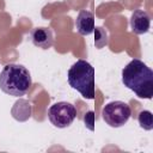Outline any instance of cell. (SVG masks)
<instances>
[{
    "instance_id": "obj_10",
    "label": "cell",
    "mask_w": 153,
    "mask_h": 153,
    "mask_svg": "<svg viewBox=\"0 0 153 153\" xmlns=\"http://www.w3.org/2000/svg\"><path fill=\"white\" fill-rule=\"evenodd\" d=\"M137 121L141 128H143L145 130H152L153 129V116L152 112L148 110H142L139 116H137Z\"/></svg>"
},
{
    "instance_id": "obj_12",
    "label": "cell",
    "mask_w": 153,
    "mask_h": 153,
    "mask_svg": "<svg viewBox=\"0 0 153 153\" xmlns=\"http://www.w3.org/2000/svg\"><path fill=\"white\" fill-rule=\"evenodd\" d=\"M93 118H94V115H93V111H88L86 115H85V126L88 128V129H91V130H93L94 128H93Z\"/></svg>"
},
{
    "instance_id": "obj_4",
    "label": "cell",
    "mask_w": 153,
    "mask_h": 153,
    "mask_svg": "<svg viewBox=\"0 0 153 153\" xmlns=\"http://www.w3.org/2000/svg\"><path fill=\"white\" fill-rule=\"evenodd\" d=\"M102 115L106 124L112 128H120L128 122L131 115V110L127 103L121 100H114L108 103L103 108Z\"/></svg>"
},
{
    "instance_id": "obj_9",
    "label": "cell",
    "mask_w": 153,
    "mask_h": 153,
    "mask_svg": "<svg viewBox=\"0 0 153 153\" xmlns=\"http://www.w3.org/2000/svg\"><path fill=\"white\" fill-rule=\"evenodd\" d=\"M12 115L18 121H25L31 116V104L25 99H19L12 108Z\"/></svg>"
},
{
    "instance_id": "obj_2",
    "label": "cell",
    "mask_w": 153,
    "mask_h": 153,
    "mask_svg": "<svg viewBox=\"0 0 153 153\" xmlns=\"http://www.w3.org/2000/svg\"><path fill=\"white\" fill-rule=\"evenodd\" d=\"M32 84L31 74L23 65L10 63L0 72V88L6 94L22 97L27 93Z\"/></svg>"
},
{
    "instance_id": "obj_5",
    "label": "cell",
    "mask_w": 153,
    "mask_h": 153,
    "mask_svg": "<svg viewBox=\"0 0 153 153\" xmlns=\"http://www.w3.org/2000/svg\"><path fill=\"white\" fill-rule=\"evenodd\" d=\"M76 117V109L67 102H57L48 109V118L56 128L69 127Z\"/></svg>"
},
{
    "instance_id": "obj_8",
    "label": "cell",
    "mask_w": 153,
    "mask_h": 153,
    "mask_svg": "<svg viewBox=\"0 0 153 153\" xmlns=\"http://www.w3.org/2000/svg\"><path fill=\"white\" fill-rule=\"evenodd\" d=\"M32 43L41 49H49L53 45L54 36L49 27H36L31 32Z\"/></svg>"
},
{
    "instance_id": "obj_6",
    "label": "cell",
    "mask_w": 153,
    "mask_h": 153,
    "mask_svg": "<svg viewBox=\"0 0 153 153\" xmlns=\"http://www.w3.org/2000/svg\"><path fill=\"white\" fill-rule=\"evenodd\" d=\"M151 26V17L143 10H135L130 17V27L135 35L148 32Z\"/></svg>"
},
{
    "instance_id": "obj_11",
    "label": "cell",
    "mask_w": 153,
    "mask_h": 153,
    "mask_svg": "<svg viewBox=\"0 0 153 153\" xmlns=\"http://www.w3.org/2000/svg\"><path fill=\"white\" fill-rule=\"evenodd\" d=\"M93 32H94V44L98 49H100L108 44V33L103 27H100V26L94 27Z\"/></svg>"
},
{
    "instance_id": "obj_3",
    "label": "cell",
    "mask_w": 153,
    "mask_h": 153,
    "mask_svg": "<svg viewBox=\"0 0 153 153\" xmlns=\"http://www.w3.org/2000/svg\"><path fill=\"white\" fill-rule=\"evenodd\" d=\"M68 84L84 98L94 99V68L86 60H78L67 73Z\"/></svg>"
},
{
    "instance_id": "obj_7",
    "label": "cell",
    "mask_w": 153,
    "mask_h": 153,
    "mask_svg": "<svg viewBox=\"0 0 153 153\" xmlns=\"http://www.w3.org/2000/svg\"><path fill=\"white\" fill-rule=\"evenodd\" d=\"M75 27L82 36L91 35L94 30V14L91 11H80L75 19Z\"/></svg>"
},
{
    "instance_id": "obj_1",
    "label": "cell",
    "mask_w": 153,
    "mask_h": 153,
    "mask_svg": "<svg viewBox=\"0 0 153 153\" xmlns=\"http://www.w3.org/2000/svg\"><path fill=\"white\" fill-rule=\"evenodd\" d=\"M122 82L139 98L151 99L153 96V71L141 60H131L122 69Z\"/></svg>"
}]
</instances>
